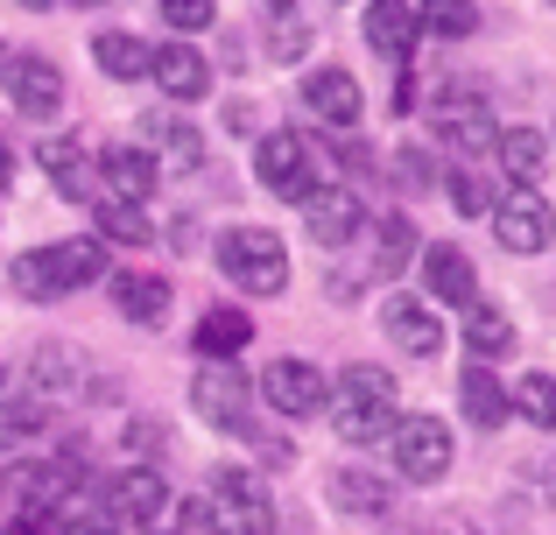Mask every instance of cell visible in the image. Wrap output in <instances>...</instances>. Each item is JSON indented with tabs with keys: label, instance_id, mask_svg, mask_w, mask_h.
<instances>
[{
	"label": "cell",
	"instance_id": "obj_3",
	"mask_svg": "<svg viewBox=\"0 0 556 535\" xmlns=\"http://www.w3.org/2000/svg\"><path fill=\"white\" fill-rule=\"evenodd\" d=\"M218 268H226L247 296H282L289 289V254L268 226H232V233H218Z\"/></svg>",
	"mask_w": 556,
	"mask_h": 535
},
{
	"label": "cell",
	"instance_id": "obj_5",
	"mask_svg": "<svg viewBox=\"0 0 556 535\" xmlns=\"http://www.w3.org/2000/svg\"><path fill=\"white\" fill-rule=\"evenodd\" d=\"M394 472L408 486H437L451 472V430L437 416H394Z\"/></svg>",
	"mask_w": 556,
	"mask_h": 535
},
{
	"label": "cell",
	"instance_id": "obj_14",
	"mask_svg": "<svg viewBox=\"0 0 556 535\" xmlns=\"http://www.w3.org/2000/svg\"><path fill=\"white\" fill-rule=\"evenodd\" d=\"M303 106L317 113V120H331V127H353L359 120V85H353V71H303Z\"/></svg>",
	"mask_w": 556,
	"mask_h": 535
},
{
	"label": "cell",
	"instance_id": "obj_33",
	"mask_svg": "<svg viewBox=\"0 0 556 535\" xmlns=\"http://www.w3.org/2000/svg\"><path fill=\"white\" fill-rule=\"evenodd\" d=\"M451 205H458V212H486L493 198H486V183H479L472 169H458V177H451Z\"/></svg>",
	"mask_w": 556,
	"mask_h": 535
},
{
	"label": "cell",
	"instance_id": "obj_24",
	"mask_svg": "<svg viewBox=\"0 0 556 535\" xmlns=\"http://www.w3.org/2000/svg\"><path fill=\"white\" fill-rule=\"evenodd\" d=\"M92 56H99V71H106V78H149V42L141 36H121V28H106V36H92Z\"/></svg>",
	"mask_w": 556,
	"mask_h": 535
},
{
	"label": "cell",
	"instance_id": "obj_7",
	"mask_svg": "<svg viewBox=\"0 0 556 535\" xmlns=\"http://www.w3.org/2000/svg\"><path fill=\"white\" fill-rule=\"evenodd\" d=\"M190 409L204 416V423H218V430H254V416H247V373L232 367V359H204L198 367V381H190Z\"/></svg>",
	"mask_w": 556,
	"mask_h": 535
},
{
	"label": "cell",
	"instance_id": "obj_18",
	"mask_svg": "<svg viewBox=\"0 0 556 535\" xmlns=\"http://www.w3.org/2000/svg\"><path fill=\"white\" fill-rule=\"evenodd\" d=\"M99 183H113L121 205H141V198L163 183V169H155V155H141V149H106L99 155Z\"/></svg>",
	"mask_w": 556,
	"mask_h": 535
},
{
	"label": "cell",
	"instance_id": "obj_37",
	"mask_svg": "<svg viewBox=\"0 0 556 535\" xmlns=\"http://www.w3.org/2000/svg\"><path fill=\"white\" fill-rule=\"evenodd\" d=\"M8 163H14V155H8V141H0V183H8Z\"/></svg>",
	"mask_w": 556,
	"mask_h": 535
},
{
	"label": "cell",
	"instance_id": "obj_16",
	"mask_svg": "<svg viewBox=\"0 0 556 535\" xmlns=\"http://www.w3.org/2000/svg\"><path fill=\"white\" fill-rule=\"evenodd\" d=\"M367 42L388 64H408V42H416V0H367Z\"/></svg>",
	"mask_w": 556,
	"mask_h": 535
},
{
	"label": "cell",
	"instance_id": "obj_4",
	"mask_svg": "<svg viewBox=\"0 0 556 535\" xmlns=\"http://www.w3.org/2000/svg\"><path fill=\"white\" fill-rule=\"evenodd\" d=\"M204 508H212V535H275V500L261 486V472L247 466H218Z\"/></svg>",
	"mask_w": 556,
	"mask_h": 535
},
{
	"label": "cell",
	"instance_id": "obj_1",
	"mask_svg": "<svg viewBox=\"0 0 556 535\" xmlns=\"http://www.w3.org/2000/svg\"><path fill=\"white\" fill-rule=\"evenodd\" d=\"M394 373L388 367H345L339 387H331V430L345 444H380L394 430Z\"/></svg>",
	"mask_w": 556,
	"mask_h": 535
},
{
	"label": "cell",
	"instance_id": "obj_30",
	"mask_svg": "<svg viewBox=\"0 0 556 535\" xmlns=\"http://www.w3.org/2000/svg\"><path fill=\"white\" fill-rule=\"evenodd\" d=\"M507 402H515L535 430H556V373H521V387Z\"/></svg>",
	"mask_w": 556,
	"mask_h": 535
},
{
	"label": "cell",
	"instance_id": "obj_27",
	"mask_svg": "<svg viewBox=\"0 0 556 535\" xmlns=\"http://www.w3.org/2000/svg\"><path fill=\"white\" fill-rule=\"evenodd\" d=\"M331 508H345V514H388V486L345 466V472H331Z\"/></svg>",
	"mask_w": 556,
	"mask_h": 535
},
{
	"label": "cell",
	"instance_id": "obj_17",
	"mask_svg": "<svg viewBox=\"0 0 556 535\" xmlns=\"http://www.w3.org/2000/svg\"><path fill=\"white\" fill-rule=\"evenodd\" d=\"M113 508L127 514V522H163L169 514V486L155 466H127L121 480H113Z\"/></svg>",
	"mask_w": 556,
	"mask_h": 535
},
{
	"label": "cell",
	"instance_id": "obj_22",
	"mask_svg": "<svg viewBox=\"0 0 556 535\" xmlns=\"http://www.w3.org/2000/svg\"><path fill=\"white\" fill-rule=\"evenodd\" d=\"M493 149H501V169L515 183H535L549 169V135H543V127H501V135H493Z\"/></svg>",
	"mask_w": 556,
	"mask_h": 535
},
{
	"label": "cell",
	"instance_id": "obj_32",
	"mask_svg": "<svg viewBox=\"0 0 556 535\" xmlns=\"http://www.w3.org/2000/svg\"><path fill=\"white\" fill-rule=\"evenodd\" d=\"M155 14H163L169 28H184V36H190V28H204V22H218L212 0H155Z\"/></svg>",
	"mask_w": 556,
	"mask_h": 535
},
{
	"label": "cell",
	"instance_id": "obj_13",
	"mask_svg": "<svg viewBox=\"0 0 556 535\" xmlns=\"http://www.w3.org/2000/svg\"><path fill=\"white\" fill-rule=\"evenodd\" d=\"M8 99L28 113V120H50V113L64 106V78H56V64H42V56H14L8 64Z\"/></svg>",
	"mask_w": 556,
	"mask_h": 535
},
{
	"label": "cell",
	"instance_id": "obj_19",
	"mask_svg": "<svg viewBox=\"0 0 556 535\" xmlns=\"http://www.w3.org/2000/svg\"><path fill=\"white\" fill-rule=\"evenodd\" d=\"M422 282H430V296H444L451 310L479 303V275H472V262H465L458 247H430L422 254Z\"/></svg>",
	"mask_w": 556,
	"mask_h": 535
},
{
	"label": "cell",
	"instance_id": "obj_38",
	"mask_svg": "<svg viewBox=\"0 0 556 535\" xmlns=\"http://www.w3.org/2000/svg\"><path fill=\"white\" fill-rule=\"evenodd\" d=\"M268 8H275V14H289V8H296V0H268Z\"/></svg>",
	"mask_w": 556,
	"mask_h": 535
},
{
	"label": "cell",
	"instance_id": "obj_11",
	"mask_svg": "<svg viewBox=\"0 0 556 535\" xmlns=\"http://www.w3.org/2000/svg\"><path fill=\"white\" fill-rule=\"evenodd\" d=\"M380 331H388L394 353H416V359L444 353V317L422 310L416 296H388V303H380Z\"/></svg>",
	"mask_w": 556,
	"mask_h": 535
},
{
	"label": "cell",
	"instance_id": "obj_26",
	"mask_svg": "<svg viewBox=\"0 0 556 535\" xmlns=\"http://www.w3.org/2000/svg\"><path fill=\"white\" fill-rule=\"evenodd\" d=\"M99 240H113V247H149L155 226L141 205H121V198H99Z\"/></svg>",
	"mask_w": 556,
	"mask_h": 535
},
{
	"label": "cell",
	"instance_id": "obj_12",
	"mask_svg": "<svg viewBox=\"0 0 556 535\" xmlns=\"http://www.w3.org/2000/svg\"><path fill=\"white\" fill-rule=\"evenodd\" d=\"M303 226H311V240L317 247H345V240L359 233V198L345 191V183H317L311 198H303Z\"/></svg>",
	"mask_w": 556,
	"mask_h": 535
},
{
	"label": "cell",
	"instance_id": "obj_34",
	"mask_svg": "<svg viewBox=\"0 0 556 535\" xmlns=\"http://www.w3.org/2000/svg\"><path fill=\"white\" fill-rule=\"evenodd\" d=\"M28 430H42V402H14L0 416V437H28Z\"/></svg>",
	"mask_w": 556,
	"mask_h": 535
},
{
	"label": "cell",
	"instance_id": "obj_35",
	"mask_svg": "<svg viewBox=\"0 0 556 535\" xmlns=\"http://www.w3.org/2000/svg\"><path fill=\"white\" fill-rule=\"evenodd\" d=\"M177 522H169V535H212V508L204 500H184V508H169Z\"/></svg>",
	"mask_w": 556,
	"mask_h": 535
},
{
	"label": "cell",
	"instance_id": "obj_15",
	"mask_svg": "<svg viewBox=\"0 0 556 535\" xmlns=\"http://www.w3.org/2000/svg\"><path fill=\"white\" fill-rule=\"evenodd\" d=\"M149 78L163 85L169 99H204V92H212V64H204L190 42H163V50L149 56Z\"/></svg>",
	"mask_w": 556,
	"mask_h": 535
},
{
	"label": "cell",
	"instance_id": "obj_20",
	"mask_svg": "<svg viewBox=\"0 0 556 535\" xmlns=\"http://www.w3.org/2000/svg\"><path fill=\"white\" fill-rule=\"evenodd\" d=\"M458 402H465V416H472L479 430H501L507 416H515V402H507V387H501L493 367H465L458 373Z\"/></svg>",
	"mask_w": 556,
	"mask_h": 535
},
{
	"label": "cell",
	"instance_id": "obj_23",
	"mask_svg": "<svg viewBox=\"0 0 556 535\" xmlns=\"http://www.w3.org/2000/svg\"><path fill=\"white\" fill-rule=\"evenodd\" d=\"M113 303H121L127 324H163L169 317V282L163 275H121V282H113Z\"/></svg>",
	"mask_w": 556,
	"mask_h": 535
},
{
	"label": "cell",
	"instance_id": "obj_21",
	"mask_svg": "<svg viewBox=\"0 0 556 535\" xmlns=\"http://www.w3.org/2000/svg\"><path fill=\"white\" fill-rule=\"evenodd\" d=\"M141 141H149L163 163H177V169H198L204 163V135L190 120H177V113H149V120H141Z\"/></svg>",
	"mask_w": 556,
	"mask_h": 535
},
{
	"label": "cell",
	"instance_id": "obj_25",
	"mask_svg": "<svg viewBox=\"0 0 556 535\" xmlns=\"http://www.w3.org/2000/svg\"><path fill=\"white\" fill-rule=\"evenodd\" d=\"M247 339H254L247 310H204V324H198V353H204V359H232Z\"/></svg>",
	"mask_w": 556,
	"mask_h": 535
},
{
	"label": "cell",
	"instance_id": "obj_29",
	"mask_svg": "<svg viewBox=\"0 0 556 535\" xmlns=\"http://www.w3.org/2000/svg\"><path fill=\"white\" fill-rule=\"evenodd\" d=\"M416 28H430V36H472L479 8L472 0H416Z\"/></svg>",
	"mask_w": 556,
	"mask_h": 535
},
{
	"label": "cell",
	"instance_id": "obj_9",
	"mask_svg": "<svg viewBox=\"0 0 556 535\" xmlns=\"http://www.w3.org/2000/svg\"><path fill=\"white\" fill-rule=\"evenodd\" d=\"M261 395L282 416H317V409H331V373L311 367V359H275V367L261 373Z\"/></svg>",
	"mask_w": 556,
	"mask_h": 535
},
{
	"label": "cell",
	"instance_id": "obj_6",
	"mask_svg": "<svg viewBox=\"0 0 556 535\" xmlns=\"http://www.w3.org/2000/svg\"><path fill=\"white\" fill-rule=\"evenodd\" d=\"M493 233H501V247H507V254H543L549 240H556V212H549V198L535 191V183H515V191L493 205Z\"/></svg>",
	"mask_w": 556,
	"mask_h": 535
},
{
	"label": "cell",
	"instance_id": "obj_36",
	"mask_svg": "<svg viewBox=\"0 0 556 535\" xmlns=\"http://www.w3.org/2000/svg\"><path fill=\"white\" fill-rule=\"evenodd\" d=\"M56 535H113V522H64Z\"/></svg>",
	"mask_w": 556,
	"mask_h": 535
},
{
	"label": "cell",
	"instance_id": "obj_10",
	"mask_svg": "<svg viewBox=\"0 0 556 535\" xmlns=\"http://www.w3.org/2000/svg\"><path fill=\"white\" fill-rule=\"evenodd\" d=\"M42 169H50L56 198H71V205H99V155L85 149L78 135H50V141H42Z\"/></svg>",
	"mask_w": 556,
	"mask_h": 535
},
{
	"label": "cell",
	"instance_id": "obj_39",
	"mask_svg": "<svg viewBox=\"0 0 556 535\" xmlns=\"http://www.w3.org/2000/svg\"><path fill=\"white\" fill-rule=\"evenodd\" d=\"M22 8H50V0H22Z\"/></svg>",
	"mask_w": 556,
	"mask_h": 535
},
{
	"label": "cell",
	"instance_id": "obj_8",
	"mask_svg": "<svg viewBox=\"0 0 556 535\" xmlns=\"http://www.w3.org/2000/svg\"><path fill=\"white\" fill-rule=\"evenodd\" d=\"M254 177H261V191L289 198V205H303V198L317 191L311 149H303L296 135H282V127H275V135H268V141H261V149H254Z\"/></svg>",
	"mask_w": 556,
	"mask_h": 535
},
{
	"label": "cell",
	"instance_id": "obj_2",
	"mask_svg": "<svg viewBox=\"0 0 556 535\" xmlns=\"http://www.w3.org/2000/svg\"><path fill=\"white\" fill-rule=\"evenodd\" d=\"M99 275H106V247H99V240H50V247L14 262V289L50 303V296H71V289L99 282Z\"/></svg>",
	"mask_w": 556,
	"mask_h": 535
},
{
	"label": "cell",
	"instance_id": "obj_31",
	"mask_svg": "<svg viewBox=\"0 0 556 535\" xmlns=\"http://www.w3.org/2000/svg\"><path fill=\"white\" fill-rule=\"evenodd\" d=\"M374 240H380V247H374V254H380V268H388V275H394V268H402V262H408V254H416V226H408V219H402V212H394V219H380V233H374Z\"/></svg>",
	"mask_w": 556,
	"mask_h": 535
},
{
	"label": "cell",
	"instance_id": "obj_28",
	"mask_svg": "<svg viewBox=\"0 0 556 535\" xmlns=\"http://www.w3.org/2000/svg\"><path fill=\"white\" fill-rule=\"evenodd\" d=\"M465 345H472V353H507V345H515L507 310H493V303H465Z\"/></svg>",
	"mask_w": 556,
	"mask_h": 535
},
{
	"label": "cell",
	"instance_id": "obj_40",
	"mask_svg": "<svg viewBox=\"0 0 556 535\" xmlns=\"http://www.w3.org/2000/svg\"><path fill=\"white\" fill-rule=\"evenodd\" d=\"M78 8H106V0H78Z\"/></svg>",
	"mask_w": 556,
	"mask_h": 535
}]
</instances>
